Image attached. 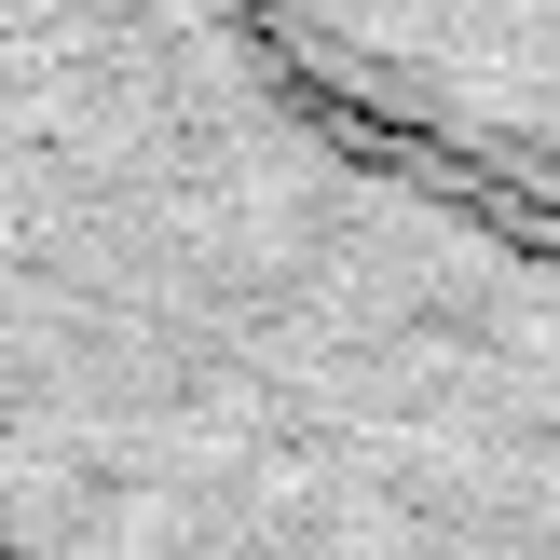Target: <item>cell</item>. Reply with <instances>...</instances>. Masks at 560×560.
I'll use <instances>...</instances> for the list:
<instances>
[{"label":"cell","mask_w":560,"mask_h":560,"mask_svg":"<svg viewBox=\"0 0 560 560\" xmlns=\"http://www.w3.org/2000/svg\"><path fill=\"white\" fill-rule=\"evenodd\" d=\"M342 109L560 206V0H233Z\"/></svg>","instance_id":"obj_1"}]
</instances>
